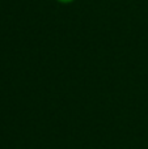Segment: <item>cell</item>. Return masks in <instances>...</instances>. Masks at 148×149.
<instances>
[{"label":"cell","instance_id":"obj_1","mask_svg":"<svg viewBox=\"0 0 148 149\" xmlns=\"http://www.w3.org/2000/svg\"><path fill=\"white\" fill-rule=\"evenodd\" d=\"M58 1H60V3H71V1H73V0H58Z\"/></svg>","mask_w":148,"mask_h":149}]
</instances>
